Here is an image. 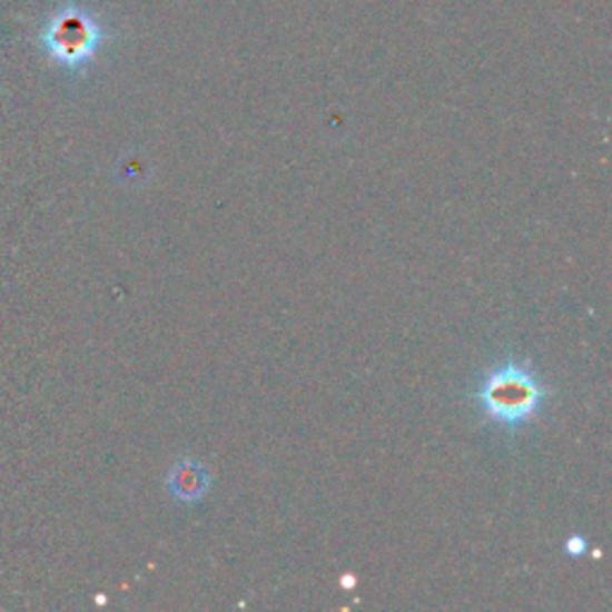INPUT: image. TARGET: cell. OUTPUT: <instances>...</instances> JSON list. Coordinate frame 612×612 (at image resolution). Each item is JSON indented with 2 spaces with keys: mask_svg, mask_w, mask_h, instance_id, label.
Wrapping results in <instances>:
<instances>
[{
  "mask_svg": "<svg viewBox=\"0 0 612 612\" xmlns=\"http://www.w3.org/2000/svg\"><path fill=\"white\" fill-rule=\"evenodd\" d=\"M541 399V383L520 364H505L503 368H497L481 391L483 409L497 424L505 426H517L534 416Z\"/></svg>",
  "mask_w": 612,
  "mask_h": 612,
  "instance_id": "obj_1",
  "label": "cell"
},
{
  "mask_svg": "<svg viewBox=\"0 0 612 612\" xmlns=\"http://www.w3.org/2000/svg\"><path fill=\"white\" fill-rule=\"evenodd\" d=\"M208 488V476L197 462H182L175 466L170 478V491L180 497V501H199Z\"/></svg>",
  "mask_w": 612,
  "mask_h": 612,
  "instance_id": "obj_2",
  "label": "cell"
},
{
  "mask_svg": "<svg viewBox=\"0 0 612 612\" xmlns=\"http://www.w3.org/2000/svg\"><path fill=\"white\" fill-rule=\"evenodd\" d=\"M567 551H570L572 555H582V553L586 551V541H584L582 536H572V539L567 541Z\"/></svg>",
  "mask_w": 612,
  "mask_h": 612,
  "instance_id": "obj_3",
  "label": "cell"
},
{
  "mask_svg": "<svg viewBox=\"0 0 612 612\" xmlns=\"http://www.w3.org/2000/svg\"><path fill=\"white\" fill-rule=\"evenodd\" d=\"M343 584H347V586H354V579H352V576H347V579H343Z\"/></svg>",
  "mask_w": 612,
  "mask_h": 612,
  "instance_id": "obj_4",
  "label": "cell"
}]
</instances>
